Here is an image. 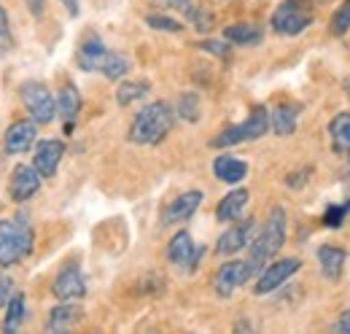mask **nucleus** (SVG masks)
<instances>
[{"label": "nucleus", "mask_w": 350, "mask_h": 334, "mask_svg": "<svg viewBox=\"0 0 350 334\" xmlns=\"http://www.w3.org/2000/svg\"><path fill=\"white\" fill-rule=\"evenodd\" d=\"M173 122L175 114L167 103H148L146 108H140V114L132 122L130 140L137 146H159L170 135Z\"/></svg>", "instance_id": "f257e3e1"}, {"label": "nucleus", "mask_w": 350, "mask_h": 334, "mask_svg": "<svg viewBox=\"0 0 350 334\" xmlns=\"http://www.w3.org/2000/svg\"><path fill=\"white\" fill-rule=\"evenodd\" d=\"M79 68L87 70V73H103L105 79L116 81V79H124L130 73V60L119 51H111L100 38H87V41L79 46Z\"/></svg>", "instance_id": "f03ea898"}, {"label": "nucleus", "mask_w": 350, "mask_h": 334, "mask_svg": "<svg viewBox=\"0 0 350 334\" xmlns=\"http://www.w3.org/2000/svg\"><path fill=\"white\" fill-rule=\"evenodd\" d=\"M33 246H36V235L25 213L0 221V267L19 264L25 256L33 253Z\"/></svg>", "instance_id": "7ed1b4c3"}, {"label": "nucleus", "mask_w": 350, "mask_h": 334, "mask_svg": "<svg viewBox=\"0 0 350 334\" xmlns=\"http://www.w3.org/2000/svg\"><path fill=\"white\" fill-rule=\"evenodd\" d=\"M286 243V210L283 208H272L269 210V218L264 224V229L259 232V237L251 240V253H248V264L251 270H262L264 264L283 248Z\"/></svg>", "instance_id": "20e7f679"}, {"label": "nucleus", "mask_w": 350, "mask_h": 334, "mask_svg": "<svg viewBox=\"0 0 350 334\" xmlns=\"http://www.w3.org/2000/svg\"><path fill=\"white\" fill-rule=\"evenodd\" d=\"M315 14H312V3L310 0H283L275 14H272V30L278 36L294 38L302 36L307 27L312 25Z\"/></svg>", "instance_id": "39448f33"}, {"label": "nucleus", "mask_w": 350, "mask_h": 334, "mask_svg": "<svg viewBox=\"0 0 350 334\" xmlns=\"http://www.w3.org/2000/svg\"><path fill=\"white\" fill-rule=\"evenodd\" d=\"M267 129H269V111L264 105H256L248 114L245 122L226 127L224 132H219L211 140V146L213 149H229V146H237V143H245V140H259L262 135H267Z\"/></svg>", "instance_id": "423d86ee"}, {"label": "nucleus", "mask_w": 350, "mask_h": 334, "mask_svg": "<svg viewBox=\"0 0 350 334\" xmlns=\"http://www.w3.org/2000/svg\"><path fill=\"white\" fill-rule=\"evenodd\" d=\"M19 97H22V103H25V108L30 111V116H33L36 125H51V122H54L57 103H54V94L49 92L46 84L25 81L19 86Z\"/></svg>", "instance_id": "0eeeda50"}, {"label": "nucleus", "mask_w": 350, "mask_h": 334, "mask_svg": "<svg viewBox=\"0 0 350 334\" xmlns=\"http://www.w3.org/2000/svg\"><path fill=\"white\" fill-rule=\"evenodd\" d=\"M202 253H205V248H202V246H194V240H191V235H189L186 229L175 232L170 246H167V259L173 261L175 267L186 270V272H194V270H197Z\"/></svg>", "instance_id": "6e6552de"}, {"label": "nucleus", "mask_w": 350, "mask_h": 334, "mask_svg": "<svg viewBox=\"0 0 350 334\" xmlns=\"http://www.w3.org/2000/svg\"><path fill=\"white\" fill-rule=\"evenodd\" d=\"M251 278H254V270H251L248 261H226V264H221L216 278H213V289H216L219 296L226 299V296H232V294L237 292L240 286H245Z\"/></svg>", "instance_id": "1a4fd4ad"}, {"label": "nucleus", "mask_w": 350, "mask_h": 334, "mask_svg": "<svg viewBox=\"0 0 350 334\" xmlns=\"http://www.w3.org/2000/svg\"><path fill=\"white\" fill-rule=\"evenodd\" d=\"M302 267V261L299 259H280V261H272V264H264V272L259 275V281H256V286H254V294H264L275 292V289H280L297 270Z\"/></svg>", "instance_id": "9d476101"}, {"label": "nucleus", "mask_w": 350, "mask_h": 334, "mask_svg": "<svg viewBox=\"0 0 350 334\" xmlns=\"http://www.w3.org/2000/svg\"><path fill=\"white\" fill-rule=\"evenodd\" d=\"M41 189V172L33 165H16L14 167V175H11V200L14 203H25L30 197H36Z\"/></svg>", "instance_id": "9b49d317"}, {"label": "nucleus", "mask_w": 350, "mask_h": 334, "mask_svg": "<svg viewBox=\"0 0 350 334\" xmlns=\"http://www.w3.org/2000/svg\"><path fill=\"white\" fill-rule=\"evenodd\" d=\"M36 140H38V125L33 119H22V122H14L5 129L3 146L8 154H25L33 149Z\"/></svg>", "instance_id": "f8f14e48"}, {"label": "nucleus", "mask_w": 350, "mask_h": 334, "mask_svg": "<svg viewBox=\"0 0 350 334\" xmlns=\"http://www.w3.org/2000/svg\"><path fill=\"white\" fill-rule=\"evenodd\" d=\"M254 227H256L254 218L229 227V229L219 237V243H216V253H221V256H232V253H237V250L248 248L251 240H254Z\"/></svg>", "instance_id": "ddd939ff"}, {"label": "nucleus", "mask_w": 350, "mask_h": 334, "mask_svg": "<svg viewBox=\"0 0 350 334\" xmlns=\"http://www.w3.org/2000/svg\"><path fill=\"white\" fill-rule=\"evenodd\" d=\"M51 292H54L57 299H62V302H76V299H81V296L87 294V281H84L81 270L70 264V267H65V270L57 275Z\"/></svg>", "instance_id": "4468645a"}, {"label": "nucleus", "mask_w": 350, "mask_h": 334, "mask_svg": "<svg viewBox=\"0 0 350 334\" xmlns=\"http://www.w3.org/2000/svg\"><path fill=\"white\" fill-rule=\"evenodd\" d=\"M62 157H65V143L62 140H41L36 146L33 167L41 172V178H54V172L59 170Z\"/></svg>", "instance_id": "2eb2a0df"}, {"label": "nucleus", "mask_w": 350, "mask_h": 334, "mask_svg": "<svg viewBox=\"0 0 350 334\" xmlns=\"http://www.w3.org/2000/svg\"><path fill=\"white\" fill-rule=\"evenodd\" d=\"M200 203H202V192H186V194H180L178 200H173L165 213H162V224L165 227H170V224H183V221H189L197 208H200Z\"/></svg>", "instance_id": "dca6fc26"}, {"label": "nucleus", "mask_w": 350, "mask_h": 334, "mask_svg": "<svg viewBox=\"0 0 350 334\" xmlns=\"http://www.w3.org/2000/svg\"><path fill=\"white\" fill-rule=\"evenodd\" d=\"M299 105L297 103H280L269 111V127L275 129V135L286 138V135H294V129L299 125Z\"/></svg>", "instance_id": "f3484780"}, {"label": "nucleus", "mask_w": 350, "mask_h": 334, "mask_svg": "<svg viewBox=\"0 0 350 334\" xmlns=\"http://www.w3.org/2000/svg\"><path fill=\"white\" fill-rule=\"evenodd\" d=\"M248 200H251L248 189H234V192H229V194L219 203V208H216V218H219L221 224L237 221V218L243 216L245 205H248Z\"/></svg>", "instance_id": "a211bd4d"}, {"label": "nucleus", "mask_w": 350, "mask_h": 334, "mask_svg": "<svg viewBox=\"0 0 350 334\" xmlns=\"http://www.w3.org/2000/svg\"><path fill=\"white\" fill-rule=\"evenodd\" d=\"M345 259H348V253H345L342 248H337V246H321V248H318L321 272H323L329 281H340V278H342Z\"/></svg>", "instance_id": "6ab92c4d"}, {"label": "nucleus", "mask_w": 350, "mask_h": 334, "mask_svg": "<svg viewBox=\"0 0 350 334\" xmlns=\"http://www.w3.org/2000/svg\"><path fill=\"white\" fill-rule=\"evenodd\" d=\"M213 172H216L219 181L234 186V183H240V181L248 175V165H245L243 159H237V157L221 154V157H216V162H213Z\"/></svg>", "instance_id": "aec40b11"}, {"label": "nucleus", "mask_w": 350, "mask_h": 334, "mask_svg": "<svg viewBox=\"0 0 350 334\" xmlns=\"http://www.w3.org/2000/svg\"><path fill=\"white\" fill-rule=\"evenodd\" d=\"M81 318V310L76 305H59L49 313V321H46V329L49 332H68L76 321Z\"/></svg>", "instance_id": "412c9836"}, {"label": "nucleus", "mask_w": 350, "mask_h": 334, "mask_svg": "<svg viewBox=\"0 0 350 334\" xmlns=\"http://www.w3.org/2000/svg\"><path fill=\"white\" fill-rule=\"evenodd\" d=\"M57 108H59L62 119L68 122V129H70V125L76 122V116H79V111H81V94H79V89H76L73 84H65V86H62L59 100H57Z\"/></svg>", "instance_id": "4be33fe9"}, {"label": "nucleus", "mask_w": 350, "mask_h": 334, "mask_svg": "<svg viewBox=\"0 0 350 334\" xmlns=\"http://www.w3.org/2000/svg\"><path fill=\"white\" fill-rule=\"evenodd\" d=\"M329 135H332L334 151L350 157V114H337L329 125Z\"/></svg>", "instance_id": "5701e85b"}, {"label": "nucleus", "mask_w": 350, "mask_h": 334, "mask_svg": "<svg viewBox=\"0 0 350 334\" xmlns=\"http://www.w3.org/2000/svg\"><path fill=\"white\" fill-rule=\"evenodd\" d=\"M224 38L240 46H254L262 41V27L259 25H229L224 30Z\"/></svg>", "instance_id": "b1692460"}, {"label": "nucleus", "mask_w": 350, "mask_h": 334, "mask_svg": "<svg viewBox=\"0 0 350 334\" xmlns=\"http://www.w3.org/2000/svg\"><path fill=\"white\" fill-rule=\"evenodd\" d=\"M25 318V296L22 294H11L5 302V318H3V332H16L19 324Z\"/></svg>", "instance_id": "393cba45"}, {"label": "nucleus", "mask_w": 350, "mask_h": 334, "mask_svg": "<svg viewBox=\"0 0 350 334\" xmlns=\"http://www.w3.org/2000/svg\"><path fill=\"white\" fill-rule=\"evenodd\" d=\"M148 89H151L148 81H124L119 86V92H116V103L119 105H132V103L143 100L148 94Z\"/></svg>", "instance_id": "a878e982"}, {"label": "nucleus", "mask_w": 350, "mask_h": 334, "mask_svg": "<svg viewBox=\"0 0 350 334\" xmlns=\"http://www.w3.org/2000/svg\"><path fill=\"white\" fill-rule=\"evenodd\" d=\"M329 30H332V36H337V38H342L350 30V0H342V5L334 11V16H332V22H329Z\"/></svg>", "instance_id": "bb28decb"}, {"label": "nucleus", "mask_w": 350, "mask_h": 334, "mask_svg": "<svg viewBox=\"0 0 350 334\" xmlns=\"http://www.w3.org/2000/svg\"><path fill=\"white\" fill-rule=\"evenodd\" d=\"M178 114H180L186 122H197V119H200V97H197L194 92L180 94V100H178Z\"/></svg>", "instance_id": "cd10ccee"}, {"label": "nucleus", "mask_w": 350, "mask_h": 334, "mask_svg": "<svg viewBox=\"0 0 350 334\" xmlns=\"http://www.w3.org/2000/svg\"><path fill=\"white\" fill-rule=\"evenodd\" d=\"M146 25L154 27V30H159V33H180V30H183V25H180L178 19L165 16V14H151V16H146Z\"/></svg>", "instance_id": "c85d7f7f"}, {"label": "nucleus", "mask_w": 350, "mask_h": 334, "mask_svg": "<svg viewBox=\"0 0 350 334\" xmlns=\"http://www.w3.org/2000/svg\"><path fill=\"white\" fill-rule=\"evenodd\" d=\"M348 213H350V203H345V205H329L326 213H323V227H329V229L342 227V221H345Z\"/></svg>", "instance_id": "c756f323"}, {"label": "nucleus", "mask_w": 350, "mask_h": 334, "mask_svg": "<svg viewBox=\"0 0 350 334\" xmlns=\"http://www.w3.org/2000/svg\"><path fill=\"white\" fill-rule=\"evenodd\" d=\"M8 49H11V27H8V16L0 5V54L8 51Z\"/></svg>", "instance_id": "7c9ffc66"}, {"label": "nucleus", "mask_w": 350, "mask_h": 334, "mask_svg": "<svg viewBox=\"0 0 350 334\" xmlns=\"http://www.w3.org/2000/svg\"><path fill=\"white\" fill-rule=\"evenodd\" d=\"M200 46H202V49H208V51H213L216 57H226V54H229V46H226V43H219V41H202Z\"/></svg>", "instance_id": "2f4dec72"}, {"label": "nucleus", "mask_w": 350, "mask_h": 334, "mask_svg": "<svg viewBox=\"0 0 350 334\" xmlns=\"http://www.w3.org/2000/svg\"><path fill=\"white\" fill-rule=\"evenodd\" d=\"M162 3H165L167 8H175V11L186 14V16H189V11L194 8V5H191V0H162Z\"/></svg>", "instance_id": "473e14b6"}, {"label": "nucleus", "mask_w": 350, "mask_h": 334, "mask_svg": "<svg viewBox=\"0 0 350 334\" xmlns=\"http://www.w3.org/2000/svg\"><path fill=\"white\" fill-rule=\"evenodd\" d=\"M334 329H337V332H342V334H350V310L340 316V321L334 324Z\"/></svg>", "instance_id": "72a5a7b5"}, {"label": "nucleus", "mask_w": 350, "mask_h": 334, "mask_svg": "<svg viewBox=\"0 0 350 334\" xmlns=\"http://www.w3.org/2000/svg\"><path fill=\"white\" fill-rule=\"evenodd\" d=\"M8 296H11V283L0 275V305H5V302H8Z\"/></svg>", "instance_id": "f704fd0d"}, {"label": "nucleus", "mask_w": 350, "mask_h": 334, "mask_svg": "<svg viewBox=\"0 0 350 334\" xmlns=\"http://www.w3.org/2000/svg\"><path fill=\"white\" fill-rule=\"evenodd\" d=\"M65 8H68V14L70 16H79V0H59Z\"/></svg>", "instance_id": "c9c22d12"}, {"label": "nucleus", "mask_w": 350, "mask_h": 334, "mask_svg": "<svg viewBox=\"0 0 350 334\" xmlns=\"http://www.w3.org/2000/svg\"><path fill=\"white\" fill-rule=\"evenodd\" d=\"M27 5H30V11H33L36 16L44 14V0H27Z\"/></svg>", "instance_id": "e433bc0d"}]
</instances>
